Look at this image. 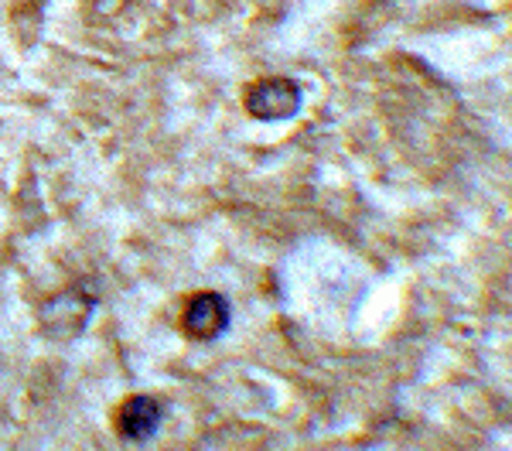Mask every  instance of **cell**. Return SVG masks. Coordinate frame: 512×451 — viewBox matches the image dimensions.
Wrapping results in <instances>:
<instances>
[{"label": "cell", "mask_w": 512, "mask_h": 451, "mask_svg": "<svg viewBox=\"0 0 512 451\" xmlns=\"http://www.w3.org/2000/svg\"><path fill=\"white\" fill-rule=\"evenodd\" d=\"M219 305V298H198L192 301V315H188V328H192V335H216L222 322H226V315H216L212 318L209 311Z\"/></svg>", "instance_id": "obj_2"}, {"label": "cell", "mask_w": 512, "mask_h": 451, "mask_svg": "<svg viewBox=\"0 0 512 451\" xmlns=\"http://www.w3.org/2000/svg\"><path fill=\"white\" fill-rule=\"evenodd\" d=\"M158 421H161V414H158V404H154L151 397H134V400H127V404L120 407V414H117V428L123 438H151L154 428H158Z\"/></svg>", "instance_id": "obj_1"}]
</instances>
